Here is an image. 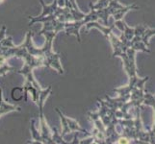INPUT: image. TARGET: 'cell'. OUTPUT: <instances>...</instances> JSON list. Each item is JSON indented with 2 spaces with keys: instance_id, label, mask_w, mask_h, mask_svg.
Instances as JSON below:
<instances>
[{
  "instance_id": "cell-1",
  "label": "cell",
  "mask_w": 155,
  "mask_h": 144,
  "mask_svg": "<svg viewBox=\"0 0 155 144\" xmlns=\"http://www.w3.org/2000/svg\"><path fill=\"white\" fill-rule=\"evenodd\" d=\"M1 1H2V0H0V2H1Z\"/></svg>"
}]
</instances>
